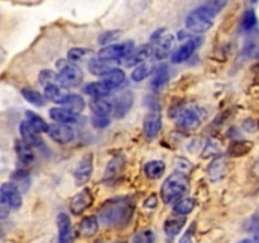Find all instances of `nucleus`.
Here are the masks:
<instances>
[{
	"label": "nucleus",
	"instance_id": "39448f33",
	"mask_svg": "<svg viewBox=\"0 0 259 243\" xmlns=\"http://www.w3.org/2000/svg\"><path fill=\"white\" fill-rule=\"evenodd\" d=\"M171 116L176 119L177 124L186 131H195L201 124L200 113L191 106L177 105L172 109Z\"/></svg>",
	"mask_w": 259,
	"mask_h": 243
},
{
	"label": "nucleus",
	"instance_id": "79ce46f5",
	"mask_svg": "<svg viewBox=\"0 0 259 243\" xmlns=\"http://www.w3.org/2000/svg\"><path fill=\"white\" fill-rule=\"evenodd\" d=\"M227 4H228L227 2H220V0H214V2L205 3L204 7L206 8V9L209 10V12L211 13V14L217 15V14H219V13L222 12V10L224 9L225 7H227Z\"/></svg>",
	"mask_w": 259,
	"mask_h": 243
},
{
	"label": "nucleus",
	"instance_id": "2eb2a0df",
	"mask_svg": "<svg viewBox=\"0 0 259 243\" xmlns=\"http://www.w3.org/2000/svg\"><path fill=\"white\" fill-rule=\"evenodd\" d=\"M58 243H72L76 234L71 225L70 217L66 213H60L57 217Z\"/></svg>",
	"mask_w": 259,
	"mask_h": 243
},
{
	"label": "nucleus",
	"instance_id": "a878e982",
	"mask_svg": "<svg viewBox=\"0 0 259 243\" xmlns=\"http://www.w3.org/2000/svg\"><path fill=\"white\" fill-rule=\"evenodd\" d=\"M124 81H125V72H124L121 68L116 67L114 68L111 72H109L108 75L103 76L101 83H103L108 89L113 90V89H116L119 88V86L123 85Z\"/></svg>",
	"mask_w": 259,
	"mask_h": 243
},
{
	"label": "nucleus",
	"instance_id": "2f4dec72",
	"mask_svg": "<svg viewBox=\"0 0 259 243\" xmlns=\"http://www.w3.org/2000/svg\"><path fill=\"white\" fill-rule=\"evenodd\" d=\"M66 96H67V93H63L58 85H51L45 88V96H43V98H45L46 100L62 105Z\"/></svg>",
	"mask_w": 259,
	"mask_h": 243
},
{
	"label": "nucleus",
	"instance_id": "f3484780",
	"mask_svg": "<svg viewBox=\"0 0 259 243\" xmlns=\"http://www.w3.org/2000/svg\"><path fill=\"white\" fill-rule=\"evenodd\" d=\"M153 53V47L151 45H141L138 48H134L128 57H125V62L124 65L126 67H133V66H138L141 63L146 62L151 55Z\"/></svg>",
	"mask_w": 259,
	"mask_h": 243
},
{
	"label": "nucleus",
	"instance_id": "ea45409f",
	"mask_svg": "<svg viewBox=\"0 0 259 243\" xmlns=\"http://www.w3.org/2000/svg\"><path fill=\"white\" fill-rule=\"evenodd\" d=\"M90 53V50L83 47H73L71 48L67 52V58L70 60V62H76V61H81L85 56H88Z\"/></svg>",
	"mask_w": 259,
	"mask_h": 243
},
{
	"label": "nucleus",
	"instance_id": "f704fd0d",
	"mask_svg": "<svg viewBox=\"0 0 259 243\" xmlns=\"http://www.w3.org/2000/svg\"><path fill=\"white\" fill-rule=\"evenodd\" d=\"M257 25V17H255L254 10L249 9L243 14L242 20H240V27H242L243 32H250L254 29Z\"/></svg>",
	"mask_w": 259,
	"mask_h": 243
},
{
	"label": "nucleus",
	"instance_id": "9b49d317",
	"mask_svg": "<svg viewBox=\"0 0 259 243\" xmlns=\"http://www.w3.org/2000/svg\"><path fill=\"white\" fill-rule=\"evenodd\" d=\"M48 136L53 139L55 142L60 144H67L72 142L73 137H75V132L70 126L66 124H58L53 123L48 127Z\"/></svg>",
	"mask_w": 259,
	"mask_h": 243
},
{
	"label": "nucleus",
	"instance_id": "f257e3e1",
	"mask_svg": "<svg viewBox=\"0 0 259 243\" xmlns=\"http://www.w3.org/2000/svg\"><path fill=\"white\" fill-rule=\"evenodd\" d=\"M136 210V197L116 196L109 199L101 205L99 210V219L110 227L123 228L131 223Z\"/></svg>",
	"mask_w": 259,
	"mask_h": 243
},
{
	"label": "nucleus",
	"instance_id": "a18cd8bd",
	"mask_svg": "<svg viewBox=\"0 0 259 243\" xmlns=\"http://www.w3.org/2000/svg\"><path fill=\"white\" fill-rule=\"evenodd\" d=\"M10 209L12 208L9 207V204L7 202V200L0 195V219H5V218L9 215Z\"/></svg>",
	"mask_w": 259,
	"mask_h": 243
},
{
	"label": "nucleus",
	"instance_id": "a19ab883",
	"mask_svg": "<svg viewBox=\"0 0 259 243\" xmlns=\"http://www.w3.org/2000/svg\"><path fill=\"white\" fill-rule=\"evenodd\" d=\"M121 33L119 30H106V32L101 33L100 37H99V43L100 45H108V43L113 42L116 38L120 37Z\"/></svg>",
	"mask_w": 259,
	"mask_h": 243
},
{
	"label": "nucleus",
	"instance_id": "9d476101",
	"mask_svg": "<svg viewBox=\"0 0 259 243\" xmlns=\"http://www.w3.org/2000/svg\"><path fill=\"white\" fill-rule=\"evenodd\" d=\"M202 38H191V39H187V42H185L181 47L177 48L176 51L172 55V62L174 63H182L185 61L189 60L192 55H194L195 51L201 46Z\"/></svg>",
	"mask_w": 259,
	"mask_h": 243
},
{
	"label": "nucleus",
	"instance_id": "393cba45",
	"mask_svg": "<svg viewBox=\"0 0 259 243\" xmlns=\"http://www.w3.org/2000/svg\"><path fill=\"white\" fill-rule=\"evenodd\" d=\"M144 175L151 180H158L161 179L166 171V165L163 161L159 159H153V161H148L143 167Z\"/></svg>",
	"mask_w": 259,
	"mask_h": 243
},
{
	"label": "nucleus",
	"instance_id": "7c9ffc66",
	"mask_svg": "<svg viewBox=\"0 0 259 243\" xmlns=\"http://www.w3.org/2000/svg\"><path fill=\"white\" fill-rule=\"evenodd\" d=\"M85 94L90 95L93 99H101L104 96L108 95L110 93V89L106 88L101 81H96V83H90L83 88Z\"/></svg>",
	"mask_w": 259,
	"mask_h": 243
},
{
	"label": "nucleus",
	"instance_id": "5701e85b",
	"mask_svg": "<svg viewBox=\"0 0 259 243\" xmlns=\"http://www.w3.org/2000/svg\"><path fill=\"white\" fill-rule=\"evenodd\" d=\"M114 68H116L114 61H104L95 58V60H91L90 62H89V71H90L93 75L105 76L108 75L109 72H111Z\"/></svg>",
	"mask_w": 259,
	"mask_h": 243
},
{
	"label": "nucleus",
	"instance_id": "c85d7f7f",
	"mask_svg": "<svg viewBox=\"0 0 259 243\" xmlns=\"http://www.w3.org/2000/svg\"><path fill=\"white\" fill-rule=\"evenodd\" d=\"M197 201L194 197H182V199L177 200L175 202L174 208H172V212L175 215H181V217H186L187 214L194 212V209L196 208Z\"/></svg>",
	"mask_w": 259,
	"mask_h": 243
},
{
	"label": "nucleus",
	"instance_id": "de8ad7c7",
	"mask_svg": "<svg viewBox=\"0 0 259 243\" xmlns=\"http://www.w3.org/2000/svg\"><path fill=\"white\" fill-rule=\"evenodd\" d=\"M157 202H158L157 195L152 194V195H149V196L146 199V201H144V207L148 208V209H154V208L157 207Z\"/></svg>",
	"mask_w": 259,
	"mask_h": 243
},
{
	"label": "nucleus",
	"instance_id": "c756f323",
	"mask_svg": "<svg viewBox=\"0 0 259 243\" xmlns=\"http://www.w3.org/2000/svg\"><path fill=\"white\" fill-rule=\"evenodd\" d=\"M99 229V220L95 215L85 217L78 225V233L83 237H93L96 234Z\"/></svg>",
	"mask_w": 259,
	"mask_h": 243
},
{
	"label": "nucleus",
	"instance_id": "4468645a",
	"mask_svg": "<svg viewBox=\"0 0 259 243\" xmlns=\"http://www.w3.org/2000/svg\"><path fill=\"white\" fill-rule=\"evenodd\" d=\"M0 195L7 200L9 207L13 209H19L22 207V194L19 191V187L13 182H4L0 186Z\"/></svg>",
	"mask_w": 259,
	"mask_h": 243
},
{
	"label": "nucleus",
	"instance_id": "423d86ee",
	"mask_svg": "<svg viewBox=\"0 0 259 243\" xmlns=\"http://www.w3.org/2000/svg\"><path fill=\"white\" fill-rule=\"evenodd\" d=\"M134 50L133 40H126V42L118 43V45H110L106 47L101 48L98 52L99 60L104 61H118L121 58L128 57L129 53Z\"/></svg>",
	"mask_w": 259,
	"mask_h": 243
},
{
	"label": "nucleus",
	"instance_id": "58836bf2",
	"mask_svg": "<svg viewBox=\"0 0 259 243\" xmlns=\"http://www.w3.org/2000/svg\"><path fill=\"white\" fill-rule=\"evenodd\" d=\"M133 243H153L154 242V233L151 229H143L137 232L133 235Z\"/></svg>",
	"mask_w": 259,
	"mask_h": 243
},
{
	"label": "nucleus",
	"instance_id": "c9c22d12",
	"mask_svg": "<svg viewBox=\"0 0 259 243\" xmlns=\"http://www.w3.org/2000/svg\"><path fill=\"white\" fill-rule=\"evenodd\" d=\"M22 95L28 103H30L34 106H43L46 104V99L43 98L42 94H39L38 91L29 90V89H23Z\"/></svg>",
	"mask_w": 259,
	"mask_h": 243
},
{
	"label": "nucleus",
	"instance_id": "dca6fc26",
	"mask_svg": "<svg viewBox=\"0 0 259 243\" xmlns=\"http://www.w3.org/2000/svg\"><path fill=\"white\" fill-rule=\"evenodd\" d=\"M126 165V157L124 154H116L114 156L110 161L108 162L104 171V181H113L115 180L121 172L124 171Z\"/></svg>",
	"mask_w": 259,
	"mask_h": 243
},
{
	"label": "nucleus",
	"instance_id": "1a4fd4ad",
	"mask_svg": "<svg viewBox=\"0 0 259 243\" xmlns=\"http://www.w3.org/2000/svg\"><path fill=\"white\" fill-rule=\"evenodd\" d=\"M93 202L94 196L91 194V190L89 187H85L72 197L70 202V212L73 215H81L93 205Z\"/></svg>",
	"mask_w": 259,
	"mask_h": 243
},
{
	"label": "nucleus",
	"instance_id": "b1692460",
	"mask_svg": "<svg viewBox=\"0 0 259 243\" xmlns=\"http://www.w3.org/2000/svg\"><path fill=\"white\" fill-rule=\"evenodd\" d=\"M14 149L19 161L23 162V164L29 165L34 161V152H33L32 147L28 146V144L25 143V142H23L22 139H15Z\"/></svg>",
	"mask_w": 259,
	"mask_h": 243
},
{
	"label": "nucleus",
	"instance_id": "72a5a7b5",
	"mask_svg": "<svg viewBox=\"0 0 259 243\" xmlns=\"http://www.w3.org/2000/svg\"><path fill=\"white\" fill-rule=\"evenodd\" d=\"M25 118H27L28 123L32 124V126L34 127L35 129H38L40 133H42V132H46V133H47L48 132V127H50V124H47V122H46L40 115L35 114L34 111L32 110L25 111Z\"/></svg>",
	"mask_w": 259,
	"mask_h": 243
},
{
	"label": "nucleus",
	"instance_id": "6e6552de",
	"mask_svg": "<svg viewBox=\"0 0 259 243\" xmlns=\"http://www.w3.org/2000/svg\"><path fill=\"white\" fill-rule=\"evenodd\" d=\"M162 129V115L158 108L151 109L146 115L143 122V132L144 136L148 141H153L158 137L159 132Z\"/></svg>",
	"mask_w": 259,
	"mask_h": 243
},
{
	"label": "nucleus",
	"instance_id": "a211bd4d",
	"mask_svg": "<svg viewBox=\"0 0 259 243\" xmlns=\"http://www.w3.org/2000/svg\"><path fill=\"white\" fill-rule=\"evenodd\" d=\"M134 101V95L132 91H124L120 95L116 98L115 103H113V111L114 116L118 119L124 118L126 114L129 113V110L133 106Z\"/></svg>",
	"mask_w": 259,
	"mask_h": 243
},
{
	"label": "nucleus",
	"instance_id": "8fccbe9b",
	"mask_svg": "<svg viewBox=\"0 0 259 243\" xmlns=\"http://www.w3.org/2000/svg\"><path fill=\"white\" fill-rule=\"evenodd\" d=\"M238 243H257V242H255V240H253V239H250V238H247V239L239 240Z\"/></svg>",
	"mask_w": 259,
	"mask_h": 243
},
{
	"label": "nucleus",
	"instance_id": "0eeeda50",
	"mask_svg": "<svg viewBox=\"0 0 259 243\" xmlns=\"http://www.w3.org/2000/svg\"><path fill=\"white\" fill-rule=\"evenodd\" d=\"M94 171V154L88 153L80 159L78 165L73 171V179L77 186H83L90 181Z\"/></svg>",
	"mask_w": 259,
	"mask_h": 243
},
{
	"label": "nucleus",
	"instance_id": "f8f14e48",
	"mask_svg": "<svg viewBox=\"0 0 259 243\" xmlns=\"http://www.w3.org/2000/svg\"><path fill=\"white\" fill-rule=\"evenodd\" d=\"M185 224H186V217L172 214L171 217L167 218L163 225L167 243H172L176 239V237L180 234Z\"/></svg>",
	"mask_w": 259,
	"mask_h": 243
},
{
	"label": "nucleus",
	"instance_id": "20e7f679",
	"mask_svg": "<svg viewBox=\"0 0 259 243\" xmlns=\"http://www.w3.org/2000/svg\"><path fill=\"white\" fill-rule=\"evenodd\" d=\"M214 20L215 15L211 14L204 5H201L187 15L185 24H186L189 32L195 33V34H202L211 29L214 25Z\"/></svg>",
	"mask_w": 259,
	"mask_h": 243
},
{
	"label": "nucleus",
	"instance_id": "49530a36",
	"mask_svg": "<svg viewBox=\"0 0 259 243\" xmlns=\"http://www.w3.org/2000/svg\"><path fill=\"white\" fill-rule=\"evenodd\" d=\"M194 229H195V224H192L191 227L189 228L186 233L181 237V239L179 240V243H192V235H194Z\"/></svg>",
	"mask_w": 259,
	"mask_h": 243
},
{
	"label": "nucleus",
	"instance_id": "09e8293b",
	"mask_svg": "<svg viewBox=\"0 0 259 243\" xmlns=\"http://www.w3.org/2000/svg\"><path fill=\"white\" fill-rule=\"evenodd\" d=\"M255 52H257V46H255V43L254 42L247 43V46H245V48H244L245 55H247L248 57H252Z\"/></svg>",
	"mask_w": 259,
	"mask_h": 243
},
{
	"label": "nucleus",
	"instance_id": "4be33fe9",
	"mask_svg": "<svg viewBox=\"0 0 259 243\" xmlns=\"http://www.w3.org/2000/svg\"><path fill=\"white\" fill-rule=\"evenodd\" d=\"M227 171V161L223 157H218L207 167V177L210 181L217 182L224 177Z\"/></svg>",
	"mask_w": 259,
	"mask_h": 243
},
{
	"label": "nucleus",
	"instance_id": "e433bc0d",
	"mask_svg": "<svg viewBox=\"0 0 259 243\" xmlns=\"http://www.w3.org/2000/svg\"><path fill=\"white\" fill-rule=\"evenodd\" d=\"M38 80H39V84L45 88L51 85H58V77L57 73L52 70H42L39 72V76H38Z\"/></svg>",
	"mask_w": 259,
	"mask_h": 243
},
{
	"label": "nucleus",
	"instance_id": "c03bdc74",
	"mask_svg": "<svg viewBox=\"0 0 259 243\" xmlns=\"http://www.w3.org/2000/svg\"><path fill=\"white\" fill-rule=\"evenodd\" d=\"M218 152H219V146H218L217 142L210 141L209 143H207V146L205 147L204 153H202V157H205V158H207V157L212 156V154H217Z\"/></svg>",
	"mask_w": 259,
	"mask_h": 243
},
{
	"label": "nucleus",
	"instance_id": "37998d69",
	"mask_svg": "<svg viewBox=\"0 0 259 243\" xmlns=\"http://www.w3.org/2000/svg\"><path fill=\"white\" fill-rule=\"evenodd\" d=\"M91 123L95 128H106V127L110 124V119L108 116H98V115H93L91 118Z\"/></svg>",
	"mask_w": 259,
	"mask_h": 243
},
{
	"label": "nucleus",
	"instance_id": "aec40b11",
	"mask_svg": "<svg viewBox=\"0 0 259 243\" xmlns=\"http://www.w3.org/2000/svg\"><path fill=\"white\" fill-rule=\"evenodd\" d=\"M168 81H169L168 66L167 65L158 66V68L154 71L153 77H152L151 89L154 91V93H161V91L167 86Z\"/></svg>",
	"mask_w": 259,
	"mask_h": 243
},
{
	"label": "nucleus",
	"instance_id": "473e14b6",
	"mask_svg": "<svg viewBox=\"0 0 259 243\" xmlns=\"http://www.w3.org/2000/svg\"><path fill=\"white\" fill-rule=\"evenodd\" d=\"M152 68H153L152 63H147V62H143L141 63V65L136 66L134 70L132 71V75H131L132 80L136 81V83H141V81L146 80V78L149 76V73L152 72Z\"/></svg>",
	"mask_w": 259,
	"mask_h": 243
},
{
	"label": "nucleus",
	"instance_id": "ddd939ff",
	"mask_svg": "<svg viewBox=\"0 0 259 243\" xmlns=\"http://www.w3.org/2000/svg\"><path fill=\"white\" fill-rule=\"evenodd\" d=\"M20 136H22V141L25 142L28 146L30 147H40L43 146V139L40 136V132L35 129L34 127L27 120L20 122L19 126Z\"/></svg>",
	"mask_w": 259,
	"mask_h": 243
},
{
	"label": "nucleus",
	"instance_id": "4c0bfd02",
	"mask_svg": "<svg viewBox=\"0 0 259 243\" xmlns=\"http://www.w3.org/2000/svg\"><path fill=\"white\" fill-rule=\"evenodd\" d=\"M250 148H252V143H248L247 141H238L234 142V143L230 146L229 153L234 157L243 156V154H245L247 152H249Z\"/></svg>",
	"mask_w": 259,
	"mask_h": 243
},
{
	"label": "nucleus",
	"instance_id": "7ed1b4c3",
	"mask_svg": "<svg viewBox=\"0 0 259 243\" xmlns=\"http://www.w3.org/2000/svg\"><path fill=\"white\" fill-rule=\"evenodd\" d=\"M58 73V86L71 89L77 88L83 80V72L77 65L67 60H58L56 63Z\"/></svg>",
	"mask_w": 259,
	"mask_h": 243
},
{
	"label": "nucleus",
	"instance_id": "412c9836",
	"mask_svg": "<svg viewBox=\"0 0 259 243\" xmlns=\"http://www.w3.org/2000/svg\"><path fill=\"white\" fill-rule=\"evenodd\" d=\"M50 118L58 124H75L78 122V115L75 113L66 110L63 108H52L50 109Z\"/></svg>",
	"mask_w": 259,
	"mask_h": 243
},
{
	"label": "nucleus",
	"instance_id": "f03ea898",
	"mask_svg": "<svg viewBox=\"0 0 259 243\" xmlns=\"http://www.w3.org/2000/svg\"><path fill=\"white\" fill-rule=\"evenodd\" d=\"M190 190V179L186 172L175 171L164 180L162 184L159 195L164 204L176 202L177 200L182 199Z\"/></svg>",
	"mask_w": 259,
	"mask_h": 243
},
{
	"label": "nucleus",
	"instance_id": "6ab92c4d",
	"mask_svg": "<svg viewBox=\"0 0 259 243\" xmlns=\"http://www.w3.org/2000/svg\"><path fill=\"white\" fill-rule=\"evenodd\" d=\"M156 48H153V53L154 57L157 58L158 61L164 60V58L168 57L169 53L172 52L175 46V37L172 34H164L162 35L159 39H157Z\"/></svg>",
	"mask_w": 259,
	"mask_h": 243
},
{
	"label": "nucleus",
	"instance_id": "cd10ccee",
	"mask_svg": "<svg viewBox=\"0 0 259 243\" xmlns=\"http://www.w3.org/2000/svg\"><path fill=\"white\" fill-rule=\"evenodd\" d=\"M89 106H90L94 115L98 116H108L113 111V103L104 98L91 99L90 103H89Z\"/></svg>",
	"mask_w": 259,
	"mask_h": 243
},
{
	"label": "nucleus",
	"instance_id": "bb28decb",
	"mask_svg": "<svg viewBox=\"0 0 259 243\" xmlns=\"http://www.w3.org/2000/svg\"><path fill=\"white\" fill-rule=\"evenodd\" d=\"M62 106L63 109L71 111V113L78 114L85 109L86 103L82 96L78 95V94H67Z\"/></svg>",
	"mask_w": 259,
	"mask_h": 243
}]
</instances>
